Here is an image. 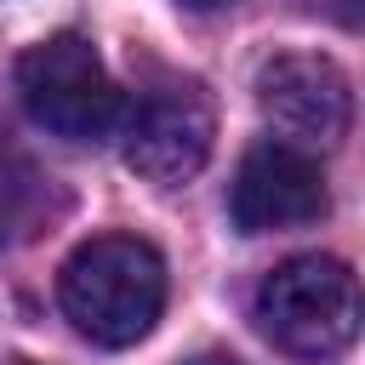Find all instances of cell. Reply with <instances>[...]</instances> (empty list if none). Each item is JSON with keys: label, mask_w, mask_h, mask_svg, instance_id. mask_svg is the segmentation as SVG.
<instances>
[{"label": "cell", "mask_w": 365, "mask_h": 365, "mask_svg": "<svg viewBox=\"0 0 365 365\" xmlns=\"http://www.w3.org/2000/svg\"><path fill=\"white\" fill-rule=\"evenodd\" d=\"M57 302L86 342L131 348L165 308V257L137 234H97L63 262Z\"/></svg>", "instance_id": "1"}, {"label": "cell", "mask_w": 365, "mask_h": 365, "mask_svg": "<svg viewBox=\"0 0 365 365\" xmlns=\"http://www.w3.org/2000/svg\"><path fill=\"white\" fill-rule=\"evenodd\" d=\"M257 108L297 148H331L348 131V80L319 51H279L257 68Z\"/></svg>", "instance_id": "6"}, {"label": "cell", "mask_w": 365, "mask_h": 365, "mask_svg": "<svg viewBox=\"0 0 365 365\" xmlns=\"http://www.w3.org/2000/svg\"><path fill=\"white\" fill-rule=\"evenodd\" d=\"M325 205H331V194H325L319 160L285 137L251 143L240 171H234V188H228V217L240 234L302 228V222H319Z\"/></svg>", "instance_id": "5"}, {"label": "cell", "mask_w": 365, "mask_h": 365, "mask_svg": "<svg viewBox=\"0 0 365 365\" xmlns=\"http://www.w3.org/2000/svg\"><path fill=\"white\" fill-rule=\"evenodd\" d=\"M336 6H342V17H348L354 29H365V0H336Z\"/></svg>", "instance_id": "7"}, {"label": "cell", "mask_w": 365, "mask_h": 365, "mask_svg": "<svg viewBox=\"0 0 365 365\" xmlns=\"http://www.w3.org/2000/svg\"><path fill=\"white\" fill-rule=\"evenodd\" d=\"M182 365H240L234 354H194V359H182Z\"/></svg>", "instance_id": "8"}, {"label": "cell", "mask_w": 365, "mask_h": 365, "mask_svg": "<svg viewBox=\"0 0 365 365\" xmlns=\"http://www.w3.org/2000/svg\"><path fill=\"white\" fill-rule=\"evenodd\" d=\"M211 137H217V120L205 91L165 80L143 91L137 108L125 114V165L154 188H182L211 160Z\"/></svg>", "instance_id": "4"}, {"label": "cell", "mask_w": 365, "mask_h": 365, "mask_svg": "<svg viewBox=\"0 0 365 365\" xmlns=\"http://www.w3.org/2000/svg\"><path fill=\"white\" fill-rule=\"evenodd\" d=\"M257 325L291 359H336L365 331V285L336 257H285L257 285Z\"/></svg>", "instance_id": "2"}, {"label": "cell", "mask_w": 365, "mask_h": 365, "mask_svg": "<svg viewBox=\"0 0 365 365\" xmlns=\"http://www.w3.org/2000/svg\"><path fill=\"white\" fill-rule=\"evenodd\" d=\"M17 91L34 125H46L63 143H97L120 120V91L97 57L91 40L80 34H51L17 63Z\"/></svg>", "instance_id": "3"}, {"label": "cell", "mask_w": 365, "mask_h": 365, "mask_svg": "<svg viewBox=\"0 0 365 365\" xmlns=\"http://www.w3.org/2000/svg\"><path fill=\"white\" fill-rule=\"evenodd\" d=\"M177 6H188V11H222V6H234V0H177Z\"/></svg>", "instance_id": "9"}]
</instances>
